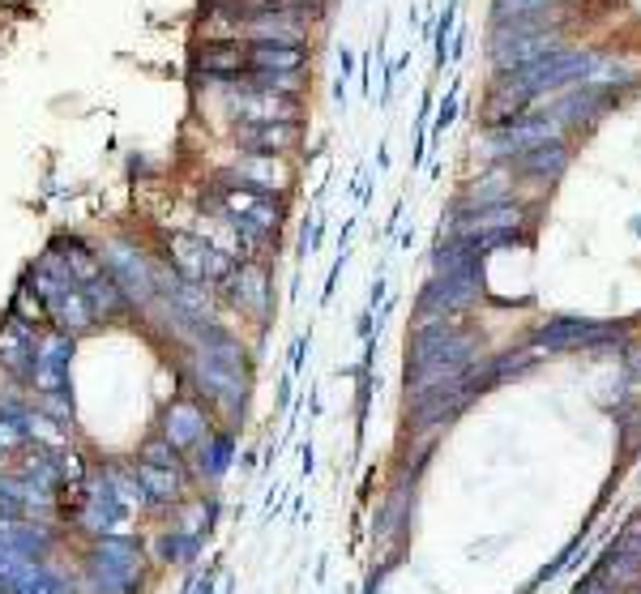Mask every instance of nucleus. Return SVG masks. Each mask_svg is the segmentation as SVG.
<instances>
[{"instance_id":"nucleus-1","label":"nucleus","mask_w":641,"mask_h":594,"mask_svg":"<svg viewBox=\"0 0 641 594\" xmlns=\"http://www.w3.org/2000/svg\"><path fill=\"white\" fill-rule=\"evenodd\" d=\"M480 342L449 321H419L407 338V390H437L471 372Z\"/></svg>"},{"instance_id":"nucleus-2","label":"nucleus","mask_w":641,"mask_h":594,"mask_svg":"<svg viewBox=\"0 0 641 594\" xmlns=\"http://www.w3.org/2000/svg\"><path fill=\"white\" fill-rule=\"evenodd\" d=\"M595 68H599V56L595 52H569V47H556V52H547L544 61H535V65L526 68H509L505 77H501V86H496V95H492V125H513V120H522V107L535 99V95H544V91H556V86H565V82H590L595 77Z\"/></svg>"},{"instance_id":"nucleus-3","label":"nucleus","mask_w":641,"mask_h":594,"mask_svg":"<svg viewBox=\"0 0 641 594\" xmlns=\"http://www.w3.org/2000/svg\"><path fill=\"white\" fill-rule=\"evenodd\" d=\"M150 577V552L133 534H103L91 539L77 564L82 594H141Z\"/></svg>"},{"instance_id":"nucleus-4","label":"nucleus","mask_w":641,"mask_h":594,"mask_svg":"<svg viewBox=\"0 0 641 594\" xmlns=\"http://www.w3.org/2000/svg\"><path fill=\"white\" fill-rule=\"evenodd\" d=\"M210 201L219 205L223 223L240 235L244 248H261V244H270V240L279 235V227H283V219H287L283 198L256 193V189H249V184H240L231 171H223V176L210 184Z\"/></svg>"},{"instance_id":"nucleus-5","label":"nucleus","mask_w":641,"mask_h":594,"mask_svg":"<svg viewBox=\"0 0 641 594\" xmlns=\"http://www.w3.org/2000/svg\"><path fill=\"white\" fill-rule=\"evenodd\" d=\"M180 381L214 420H223V428H235V420H244V406L253 394V372H235L201 351H189L180 363Z\"/></svg>"},{"instance_id":"nucleus-6","label":"nucleus","mask_w":641,"mask_h":594,"mask_svg":"<svg viewBox=\"0 0 641 594\" xmlns=\"http://www.w3.org/2000/svg\"><path fill=\"white\" fill-rule=\"evenodd\" d=\"M69 496H73V509H64L61 522H73L86 539L128 534V522L137 518L120 500V492H116V484H112V475H107L103 463L91 466V475H86V484L77 492H61V500H69Z\"/></svg>"},{"instance_id":"nucleus-7","label":"nucleus","mask_w":641,"mask_h":594,"mask_svg":"<svg viewBox=\"0 0 641 594\" xmlns=\"http://www.w3.org/2000/svg\"><path fill=\"white\" fill-rule=\"evenodd\" d=\"M235 253L227 248H214L206 235H192V232H176L162 240V265L176 269L180 278H189L197 287H219L227 274L235 269Z\"/></svg>"},{"instance_id":"nucleus-8","label":"nucleus","mask_w":641,"mask_h":594,"mask_svg":"<svg viewBox=\"0 0 641 594\" xmlns=\"http://www.w3.org/2000/svg\"><path fill=\"white\" fill-rule=\"evenodd\" d=\"M103 253V269L116 278V287L125 291L128 308L133 312H150L155 299H159V283H155V257H146L133 240H112Z\"/></svg>"},{"instance_id":"nucleus-9","label":"nucleus","mask_w":641,"mask_h":594,"mask_svg":"<svg viewBox=\"0 0 641 594\" xmlns=\"http://www.w3.org/2000/svg\"><path fill=\"white\" fill-rule=\"evenodd\" d=\"M0 594H82L77 573H64L61 564L18 556L0 548Z\"/></svg>"},{"instance_id":"nucleus-10","label":"nucleus","mask_w":641,"mask_h":594,"mask_svg":"<svg viewBox=\"0 0 641 594\" xmlns=\"http://www.w3.org/2000/svg\"><path fill=\"white\" fill-rule=\"evenodd\" d=\"M219 291L231 299V308H240L244 317H253L261 326H270L274 312V287H270V265L261 257H240L235 269L219 283Z\"/></svg>"},{"instance_id":"nucleus-11","label":"nucleus","mask_w":641,"mask_h":594,"mask_svg":"<svg viewBox=\"0 0 641 594\" xmlns=\"http://www.w3.org/2000/svg\"><path fill=\"white\" fill-rule=\"evenodd\" d=\"M73 351L77 338L69 333H39L31 368V390L34 394H73Z\"/></svg>"},{"instance_id":"nucleus-12","label":"nucleus","mask_w":641,"mask_h":594,"mask_svg":"<svg viewBox=\"0 0 641 594\" xmlns=\"http://www.w3.org/2000/svg\"><path fill=\"white\" fill-rule=\"evenodd\" d=\"M0 518H34L56 522L61 518V492L34 484L18 470H0Z\"/></svg>"},{"instance_id":"nucleus-13","label":"nucleus","mask_w":641,"mask_h":594,"mask_svg":"<svg viewBox=\"0 0 641 594\" xmlns=\"http://www.w3.org/2000/svg\"><path fill=\"white\" fill-rule=\"evenodd\" d=\"M214 428H219V420H214V415H210V411H206L192 394L171 397L159 415V436L180 449V458H189L192 449H197V445H201Z\"/></svg>"},{"instance_id":"nucleus-14","label":"nucleus","mask_w":641,"mask_h":594,"mask_svg":"<svg viewBox=\"0 0 641 594\" xmlns=\"http://www.w3.org/2000/svg\"><path fill=\"white\" fill-rule=\"evenodd\" d=\"M480 296V274H437L423 291H419V321H445L453 312L471 308Z\"/></svg>"},{"instance_id":"nucleus-15","label":"nucleus","mask_w":641,"mask_h":594,"mask_svg":"<svg viewBox=\"0 0 641 594\" xmlns=\"http://www.w3.org/2000/svg\"><path fill=\"white\" fill-rule=\"evenodd\" d=\"M227 107L235 125H300V99L270 91H227Z\"/></svg>"},{"instance_id":"nucleus-16","label":"nucleus","mask_w":641,"mask_h":594,"mask_svg":"<svg viewBox=\"0 0 641 594\" xmlns=\"http://www.w3.org/2000/svg\"><path fill=\"white\" fill-rule=\"evenodd\" d=\"M64 530L61 522H34V518H0V548L34 556V561H52L61 548Z\"/></svg>"},{"instance_id":"nucleus-17","label":"nucleus","mask_w":641,"mask_h":594,"mask_svg":"<svg viewBox=\"0 0 641 594\" xmlns=\"http://www.w3.org/2000/svg\"><path fill=\"white\" fill-rule=\"evenodd\" d=\"M192 475V488H219L227 479V470L235 466V428H219L210 432L197 449H192L189 458H185Z\"/></svg>"},{"instance_id":"nucleus-18","label":"nucleus","mask_w":641,"mask_h":594,"mask_svg":"<svg viewBox=\"0 0 641 594\" xmlns=\"http://www.w3.org/2000/svg\"><path fill=\"white\" fill-rule=\"evenodd\" d=\"M39 333L43 330H34V326L9 317V312H4V321H0V372H4L9 381L27 385V390H31V368H34Z\"/></svg>"},{"instance_id":"nucleus-19","label":"nucleus","mask_w":641,"mask_h":594,"mask_svg":"<svg viewBox=\"0 0 641 594\" xmlns=\"http://www.w3.org/2000/svg\"><path fill=\"white\" fill-rule=\"evenodd\" d=\"M197 68L214 86H235L249 73V43L244 39H210L197 52Z\"/></svg>"},{"instance_id":"nucleus-20","label":"nucleus","mask_w":641,"mask_h":594,"mask_svg":"<svg viewBox=\"0 0 641 594\" xmlns=\"http://www.w3.org/2000/svg\"><path fill=\"white\" fill-rule=\"evenodd\" d=\"M43 308H48V321L56 333H69V338H82V333L95 330V312L82 296V287H52L43 296Z\"/></svg>"},{"instance_id":"nucleus-21","label":"nucleus","mask_w":641,"mask_h":594,"mask_svg":"<svg viewBox=\"0 0 641 594\" xmlns=\"http://www.w3.org/2000/svg\"><path fill=\"white\" fill-rule=\"evenodd\" d=\"M544 141H556V120H547V116H522L513 125L492 129V150L496 155H517L522 159L526 150H535Z\"/></svg>"},{"instance_id":"nucleus-22","label":"nucleus","mask_w":641,"mask_h":594,"mask_svg":"<svg viewBox=\"0 0 641 594\" xmlns=\"http://www.w3.org/2000/svg\"><path fill=\"white\" fill-rule=\"evenodd\" d=\"M300 141V125H235V146L256 159H283Z\"/></svg>"},{"instance_id":"nucleus-23","label":"nucleus","mask_w":641,"mask_h":594,"mask_svg":"<svg viewBox=\"0 0 641 594\" xmlns=\"http://www.w3.org/2000/svg\"><path fill=\"white\" fill-rule=\"evenodd\" d=\"M624 326H603V321H556L539 330V347L547 351H569V347H595V342H608V338H620Z\"/></svg>"},{"instance_id":"nucleus-24","label":"nucleus","mask_w":641,"mask_h":594,"mask_svg":"<svg viewBox=\"0 0 641 594\" xmlns=\"http://www.w3.org/2000/svg\"><path fill=\"white\" fill-rule=\"evenodd\" d=\"M146 552H150V564H197V556L206 552V534L171 522V527H159V534L146 543Z\"/></svg>"},{"instance_id":"nucleus-25","label":"nucleus","mask_w":641,"mask_h":594,"mask_svg":"<svg viewBox=\"0 0 641 594\" xmlns=\"http://www.w3.org/2000/svg\"><path fill=\"white\" fill-rule=\"evenodd\" d=\"M560 43H556V34H547V31H535V34H513V39H496V65L505 68H526V65H535V61H544L547 52H556Z\"/></svg>"},{"instance_id":"nucleus-26","label":"nucleus","mask_w":641,"mask_h":594,"mask_svg":"<svg viewBox=\"0 0 641 594\" xmlns=\"http://www.w3.org/2000/svg\"><path fill=\"white\" fill-rule=\"evenodd\" d=\"M249 68H261V73H304L308 68V47L304 43L256 39V43H249Z\"/></svg>"},{"instance_id":"nucleus-27","label":"nucleus","mask_w":641,"mask_h":594,"mask_svg":"<svg viewBox=\"0 0 641 594\" xmlns=\"http://www.w3.org/2000/svg\"><path fill=\"white\" fill-rule=\"evenodd\" d=\"M517 219H522V210L517 205H505V201L480 205V210H471L466 219L453 223V240H480V235H492V232H517Z\"/></svg>"},{"instance_id":"nucleus-28","label":"nucleus","mask_w":641,"mask_h":594,"mask_svg":"<svg viewBox=\"0 0 641 594\" xmlns=\"http://www.w3.org/2000/svg\"><path fill=\"white\" fill-rule=\"evenodd\" d=\"M82 296H86V304H91V312H95V326H107V321H120V317H128L133 308H128L125 291L116 287V278L103 269L95 283H86L82 287Z\"/></svg>"},{"instance_id":"nucleus-29","label":"nucleus","mask_w":641,"mask_h":594,"mask_svg":"<svg viewBox=\"0 0 641 594\" xmlns=\"http://www.w3.org/2000/svg\"><path fill=\"white\" fill-rule=\"evenodd\" d=\"M52 248H56L64 262H69L73 278H77V287L95 283L98 274H103V253H98L95 244H86L82 235H56V240H52Z\"/></svg>"},{"instance_id":"nucleus-30","label":"nucleus","mask_w":641,"mask_h":594,"mask_svg":"<svg viewBox=\"0 0 641 594\" xmlns=\"http://www.w3.org/2000/svg\"><path fill=\"white\" fill-rule=\"evenodd\" d=\"M27 449H31L27 411H0V470H9Z\"/></svg>"},{"instance_id":"nucleus-31","label":"nucleus","mask_w":641,"mask_h":594,"mask_svg":"<svg viewBox=\"0 0 641 594\" xmlns=\"http://www.w3.org/2000/svg\"><path fill=\"white\" fill-rule=\"evenodd\" d=\"M103 466H107L116 492H120V500H125L133 513H155V505H150V496H146V488H141V479H137L133 463H116V458H107Z\"/></svg>"},{"instance_id":"nucleus-32","label":"nucleus","mask_w":641,"mask_h":594,"mask_svg":"<svg viewBox=\"0 0 641 594\" xmlns=\"http://www.w3.org/2000/svg\"><path fill=\"white\" fill-rule=\"evenodd\" d=\"M522 167H526V171H535V176L556 180V176L569 167V150H565L560 141H544V146H535V150H526V155H522Z\"/></svg>"},{"instance_id":"nucleus-33","label":"nucleus","mask_w":641,"mask_h":594,"mask_svg":"<svg viewBox=\"0 0 641 594\" xmlns=\"http://www.w3.org/2000/svg\"><path fill=\"white\" fill-rule=\"evenodd\" d=\"M9 317H18V321H27V326H34V330H43V321H48V308H43L39 291L31 287V278H22V283H18V291H13V304H9Z\"/></svg>"},{"instance_id":"nucleus-34","label":"nucleus","mask_w":641,"mask_h":594,"mask_svg":"<svg viewBox=\"0 0 641 594\" xmlns=\"http://www.w3.org/2000/svg\"><path fill=\"white\" fill-rule=\"evenodd\" d=\"M137 463H150V466H167V470H180L185 458H180V449L171 445V441H162L159 432H150L146 441H141V449H137Z\"/></svg>"},{"instance_id":"nucleus-35","label":"nucleus","mask_w":641,"mask_h":594,"mask_svg":"<svg viewBox=\"0 0 641 594\" xmlns=\"http://www.w3.org/2000/svg\"><path fill=\"white\" fill-rule=\"evenodd\" d=\"M34 411H43L52 424L73 432V394H34Z\"/></svg>"},{"instance_id":"nucleus-36","label":"nucleus","mask_w":641,"mask_h":594,"mask_svg":"<svg viewBox=\"0 0 641 594\" xmlns=\"http://www.w3.org/2000/svg\"><path fill=\"white\" fill-rule=\"evenodd\" d=\"M458 112H462V86L453 82V86H449V95L441 99V107H437V125H432V132H437V137H445V129L458 120Z\"/></svg>"},{"instance_id":"nucleus-37","label":"nucleus","mask_w":641,"mask_h":594,"mask_svg":"<svg viewBox=\"0 0 641 594\" xmlns=\"http://www.w3.org/2000/svg\"><path fill=\"white\" fill-rule=\"evenodd\" d=\"M551 0H496V22H513V18H526L535 9H547Z\"/></svg>"},{"instance_id":"nucleus-38","label":"nucleus","mask_w":641,"mask_h":594,"mask_svg":"<svg viewBox=\"0 0 641 594\" xmlns=\"http://www.w3.org/2000/svg\"><path fill=\"white\" fill-rule=\"evenodd\" d=\"M599 107V99L586 91V95H574V99H565V107H560V116H569V120H586L590 112Z\"/></svg>"},{"instance_id":"nucleus-39","label":"nucleus","mask_w":641,"mask_h":594,"mask_svg":"<svg viewBox=\"0 0 641 594\" xmlns=\"http://www.w3.org/2000/svg\"><path fill=\"white\" fill-rule=\"evenodd\" d=\"M308 347H313V333H300V338L291 342V376L304 368V356H308Z\"/></svg>"},{"instance_id":"nucleus-40","label":"nucleus","mask_w":641,"mask_h":594,"mask_svg":"<svg viewBox=\"0 0 641 594\" xmlns=\"http://www.w3.org/2000/svg\"><path fill=\"white\" fill-rule=\"evenodd\" d=\"M343 265H347V253H343L338 262L329 265V278H325V291H320V304H329V299H334V287H338V274H343Z\"/></svg>"},{"instance_id":"nucleus-41","label":"nucleus","mask_w":641,"mask_h":594,"mask_svg":"<svg viewBox=\"0 0 641 594\" xmlns=\"http://www.w3.org/2000/svg\"><path fill=\"white\" fill-rule=\"evenodd\" d=\"M189 594H219V586H214V569L197 573V577H192V591Z\"/></svg>"},{"instance_id":"nucleus-42","label":"nucleus","mask_w":641,"mask_h":594,"mask_svg":"<svg viewBox=\"0 0 641 594\" xmlns=\"http://www.w3.org/2000/svg\"><path fill=\"white\" fill-rule=\"evenodd\" d=\"M359 91H364V95H372V56H364V61H359Z\"/></svg>"},{"instance_id":"nucleus-43","label":"nucleus","mask_w":641,"mask_h":594,"mask_svg":"<svg viewBox=\"0 0 641 594\" xmlns=\"http://www.w3.org/2000/svg\"><path fill=\"white\" fill-rule=\"evenodd\" d=\"M381 299H385V278H381V274H377V278H372V291H368V304L377 308Z\"/></svg>"},{"instance_id":"nucleus-44","label":"nucleus","mask_w":641,"mask_h":594,"mask_svg":"<svg viewBox=\"0 0 641 594\" xmlns=\"http://www.w3.org/2000/svg\"><path fill=\"white\" fill-rule=\"evenodd\" d=\"M300 458H304V463H300V470H304V475H313V445H304V449H300Z\"/></svg>"},{"instance_id":"nucleus-45","label":"nucleus","mask_w":641,"mask_h":594,"mask_svg":"<svg viewBox=\"0 0 641 594\" xmlns=\"http://www.w3.org/2000/svg\"><path fill=\"white\" fill-rule=\"evenodd\" d=\"M291 381H295V376L287 372V376H283V385H279V406H287L291 402Z\"/></svg>"}]
</instances>
